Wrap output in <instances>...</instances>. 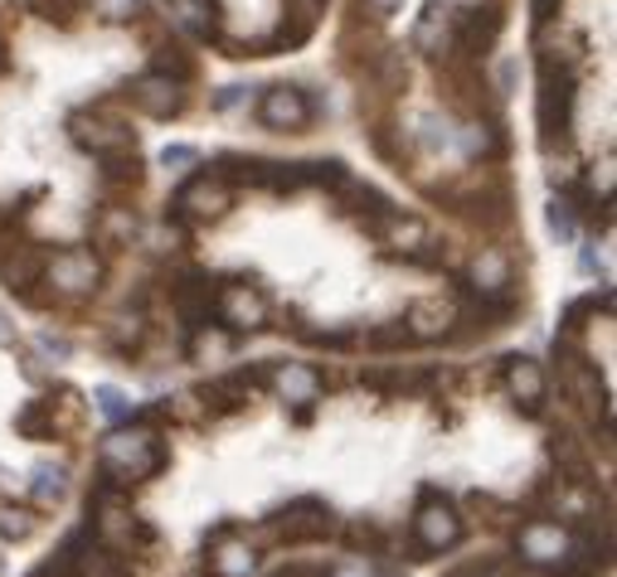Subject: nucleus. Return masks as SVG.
<instances>
[{
	"instance_id": "26",
	"label": "nucleus",
	"mask_w": 617,
	"mask_h": 577,
	"mask_svg": "<svg viewBox=\"0 0 617 577\" xmlns=\"http://www.w3.org/2000/svg\"><path fill=\"white\" fill-rule=\"evenodd\" d=\"M98 413H103L107 423H127V417H132V399L122 389H98Z\"/></svg>"
},
{
	"instance_id": "37",
	"label": "nucleus",
	"mask_w": 617,
	"mask_h": 577,
	"mask_svg": "<svg viewBox=\"0 0 617 577\" xmlns=\"http://www.w3.org/2000/svg\"><path fill=\"white\" fill-rule=\"evenodd\" d=\"M0 64H5V49H0Z\"/></svg>"
},
{
	"instance_id": "16",
	"label": "nucleus",
	"mask_w": 617,
	"mask_h": 577,
	"mask_svg": "<svg viewBox=\"0 0 617 577\" xmlns=\"http://www.w3.org/2000/svg\"><path fill=\"white\" fill-rule=\"evenodd\" d=\"M506 393L515 403L525 407V413H540V403H545V369L535 365V359H511L506 365Z\"/></svg>"
},
{
	"instance_id": "14",
	"label": "nucleus",
	"mask_w": 617,
	"mask_h": 577,
	"mask_svg": "<svg viewBox=\"0 0 617 577\" xmlns=\"http://www.w3.org/2000/svg\"><path fill=\"white\" fill-rule=\"evenodd\" d=\"M457 321V305L433 297V301H413L409 305V321H403V331H409L413 339H443L447 331H453Z\"/></svg>"
},
{
	"instance_id": "10",
	"label": "nucleus",
	"mask_w": 617,
	"mask_h": 577,
	"mask_svg": "<svg viewBox=\"0 0 617 577\" xmlns=\"http://www.w3.org/2000/svg\"><path fill=\"white\" fill-rule=\"evenodd\" d=\"M69 136L83 146V151H93V155L137 151L132 131L122 127V122H112V117H98V112H73V117H69Z\"/></svg>"
},
{
	"instance_id": "6",
	"label": "nucleus",
	"mask_w": 617,
	"mask_h": 577,
	"mask_svg": "<svg viewBox=\"0 0 617 577\" xmlns=\"http://www.w3.org/2000/svg\"><path fill=\"white\" fill-rule=\"evenodd\" d=\"M215 315H219L224 331L253 335L267 325V297L258 287H249V281H224L215 291Z\"/></svg>"
},
{
	"instance_id": "4",
	"label": "nucleus",
	"mask_w": 617,
	"mask_h": 577,
	"mask_svg": "<svg viewBox=\"0 0 617 577\" xmlns=\"http://www.w3.org/2000/svg\"><path fill=\"white\" fill-rule=\"evenodd\" d=\"M39 577H127V558L112 543H88V534H73L64 543V558L49 563Z\"/></svg>"
},
{
	"instance_id": "32",
	"label": "nucleus",
	"mask_w": 617,
	"mask_h": 577,
	"mask_svg": "<svg viewBox=\"0 0 617 577\" xmlns=\"http://www.w3.org/2000/svg\"><path fill=\"white\" fill-rule=\"evenodd\" d=\"M239 102H243V88H224V93L215 97V107H219V112H229V107H239Z\"/></svg>"
},
{
	"instance_id": "2",
	"label": "nucleus",
	"mask_w": 617,
	"mask_h": 577,
	"mask_svg": "<svg viewBox=\"0 0 617 577\" xmlns=\"http://www.w3.org/2000/svg\"><path fill=\"white\" fill-rule=\"evenodd\" d=\"M515 549H521V558L530 563V568H559V573H583L593 563L589 543L579 534H569L564 524H555V519H530V524H521V534H515Z\"/></svg>"
},
{
	"instance_id": "1",
	"label": "nucleus",
	"mask_w": 617,
	"mask_h": 577,
	"mask_svg": "<svg viewBox=\"0 0 617 577\" xmlns=\"http://www.w3.org/2000/svg\"><path fill=\"white\" fill-rule=\"evenodd\" d=\"M98 461H103V485L122 491V485L151 481L165 466V451H161V437L146 432V427H117L112 437H103Z\"/></svg>"
},
{
	"instance_id": "3",
	"label": "nucleus",
	"mask_w": 617,
	"mask_h": 577,
	"mask_svg": "<svg viewBox=\"0 0 617 577\" xmlns=\"http://www.w3.org/2000/svg\"><path fill=\"white\" fill-rule=\"evenodd\" d=\"M44 281H49L59 297L83 301L103 287V257L93 247H64V253L44 257Z\"/></svg>"
},
{
	"instance_id": "34",
	"label": "nucleus",
	"mask_w": 617,
	"mask_h": 577,
	"mask_svg": "<svg viewBox=\"0 0 617 577\" xmlns=\"http://www.w3.org/2000/svg\"><path fill=\"white\" fill-rule=\"evenodd\" d=\"M10 339H15V325H10L5 311H0V345H10Z\"/></svg>"
},
{
	"instance_id": "13",
	"label": "nucleus",
	"mask_w": 617,
	"mask_h": 577,
	"mask_svg": "<svg viewBox=\"0 0 617 577\" xmlns=\"http://www.w3.org/2000/svg\"><path fill=\"white\" fill-rule=\"evenodd\" d=\"M335 529V515L321 500H297L292 509H283V519H277V534L301 543V539H327Z\"/></svg>"
},
{
	"instance_id": "15",
	"label": "nucleus",
	"mask_w": 617,
	"mask_h": 577,
	"mask_svg": "<svg viewBox=\"0 0 617 577\" xmlns=\"http://www.w3.org/2000/svg\"><path fill=\"white\" fill-rule=\"evenodd\" d=\"M273 389L292 407H311L321 399V373L311 365H283V369H273Z\"/></svg>"
},
{
	"instance_id": "12",
	"label": "nucleus",
	"mask_w": 617,
	"mask_h": 577,
	"mask_svg": "<svg viewBox=\"0 0 617 577\" xmlns=\"http://www.w3.org/2000/svg\"><path fill=\"white\" fill-rule=\"evenodd\" d=\"M0 281H5L10 291H20V297L35 291V281H44V253L35 243H25V238L10 243L5 253H0Z\"/></svg>"
},
{
	"instance_id": "30",
	"label": "nucleus",
	"mask_w": 617,
	"mask_h": 577,
	"mask_svg": "<svg viewBox=\"0 0 617 577\" xmlns=\"http://www.w3.org/2000/svg\"><path fill=\"white\" fill-rule=\"evenodd\" d=\"M327 577H375V573H369V563H365V558H345V563H335V568H331Z\"/></svg>"
},
{
	"instance_id": "9",
	"label": "nucleus",
	"mask_w": 617,
	"mask_h": 577,
	"mask_svg": "<svg viewBox=\"0 0 617 577\" xmlns=\"http://www.w3.org/2000/svg\"><path fill=\"white\" fill-rule=\"evenodd\" d=\"M258 122L267 131H307L311 127V97L292 83H273L258 102Z\"/></svg>"
},
{
	"instance_id": "22",
	"label": "nucleus",
	"mask_w": 617,
	"mask_h": 577,
	"mask_svg": "<svg viewBox=\"0 0 617 577\" xmlns=\"http://www.w3.org/2000/svg\"><path fill=\"white\" fill-rule=\"evenodd\" d=\"M569 393L589 407L593 417H598V407H603V383H598V373L593 369H583V365H574V373H569Z\"/></svg>"
},
{
	"instance_id": "28",
	"label": "nucleus",
	"mask_w": 617,
	"mask_h": 577,
	"mask_svg": "<svg viewBox=\"0 0 617 577\" xmlns=\"http://www.w3.org/2000/svg\"><path fill=\"white\" fill-rule=\"evenodd\" d=\"M195 161H199L195 146H165V151H161V165L165 170H190Z\"/></svg>"
},
{
	"instance_id": "27",
	"label": "nucleus",
	"mask_w": 617,
	"mask_h": 577,
	"mask_svg": "<svg viewBox=\"0 0 617 577\" xmlns=\"http://www.w3.org/2000/svg\"><path fill=\"white\" fill-rule=\"evenodd\" d=\"M93 5H98V15L103 20H137L141 0H93Z\"/></svg>"
},
{
	"instance_id": "21",
	"label": "nucleus",
	"mask_w": 617,
	"mask_h": 577,
	"mask_svg": "<svg viewBox=\"0 0 617 577\" xmlns=\"http://www.w3.org/2000/svg\"><path fill=\"white\" fill-rule=\"evenodd\" d=\"M30 491H35V505H59L64 491H69V475H64V466H49V461H39V466H35V481H30Z\"/></svg>"
},
{
	"instance_id": "35",
	"label": "nucleus",
	"mask_w": 617,
	"mask_h": 577,
	"mask_svg": "<svg viewBox=\"0 0 617 577\" xmlns=\"http://www.w3.org/2000/svg\"><path fill=\"white\" fill-rule=\"evenodd\" d=\"M555 5H559V0H535V15L549 20V15H555Z\"/></svg>"
},
{
	"instance_id": "7",
	"label": "nucleus",
	"mask_w": 617,
	"mask_h": 577,
	"mask_svg": "<svg viewBox=\"0 0 617 577\" xmlns=\"http://www.w3.org/2000/svg\"><path fill=\"white\" fill-rule=\"evenodd\" d=\"M233 204V189L224 175H199L175 195V219L181 223H219Z\"/></svg>"
},
{
	"instance_id": "24",
	"label": "nucleus",
	"mask_w": 617,
	"mask_h": 577,
	"mask_svg": "<svg viewBox=\"0 0 617 577\" xmlns=\"http://www.w3.org/2000/svg\"><path fill=\"white\" fill-rule=\"evenodd\" d=\"M457 146H462V155H491L496 151V136H491V127H481V122H467L457 131Z\"/></svg>"
},
{
	"instance_id": "23",
	"label": "nucleus",
	"mask_w": 617,
	"mask_h": 577,
	"mask_svg": "<svg viewBox=\"0 0 617 577\" xmlns=\"http://www.w3.org/2000/svg\"><path fill=\"white\" fill-rule=\"evenodd\" d=\"M549 233H555L559 243H574L579 238V214L569 199H549Z\"/></svg>"
},
{
	"instance_id": "17",
	"label": "nucleus",
	"mask_w": 617,
	"mask_h": 577,
	"mask_svg": "<svg viewBox=\"0 0 617 577\" xmlns=\"http://www.w3.org/2000/svg\"><path fill=\"white\" fill-rule=\"evenodd\" d=\"M413 44H419L423 54H443L447 44H453V0H429L419 30H413Z\"/></svg>"
},
{
	"instance_id": "25",
	"label": "nucleus",
	"mask_w": 617,
	"mask_h": 577,
	"mask_svg": "<svg viewBox=\"0 0 617 577\" xmlns=\"http://www.w3.org/2000/svg\"><path fill=\"white\" fill-rule=\"evenodd\" d=\"M35 534V515L15 505H0V539H30Z\"/></svg>"
},
{
	"instance_id": "5",
	"label": "nucleus",
	"mask_w": 617,
	"mask_h": 577,
	"mask_svg": "<svg viewBox=\"0 0 617 577\" xmlns=\"http://www.w3.org/2000/svg\"><path fill=\"white\" fill-rule=\"evenodd\" d=\"M413 543L423 553H447L462 543V515H457V505L447 495L429 491L419 500V509H413Z\"/></svg>"
},
{
	"instance_id": "20",
	"label": "nucleus",
	"mask_w": 617,
	"mask_h": 577,
	"mask_svg": "<svg viewBox=\"0 0 617 577\" xmlns=\"http://www.w3.org/2000/svg\"><path fill=\"white\" fill-rule=\"evenodd\" d=\"M171 15L195 34H215L219 30V5L215 0H171Z\"/></svg>"
},
{
	"instance_id": "29",
	"label": "nucleus",
	"mask_w": 617,
	"mask_h": 577,
	"mask_svg": "<svg viewBox=\"0 0 617 577\" xmlns=\"http://www.w3.org/2000/svg\"><path fill=\"white\" fill-rule=\"evenodd\" d=\"M35 345H39V355H49V359H54V365H59V359H69V339L54 335V331H39Z\"/></svg>"
},
{
	"instance_id": "31",
	"label": "nucleus",
	"mask_w": 617,
	"mask_h": 577,
	"mask_svg": "<svg viewBox=\"0 0 617 577\" xmlns=\"http://www.w3.org/2000/svg\"><path fill=\"white\" fill-rule=\"evenodd\" d=\"M593 189H603V199L613 195V155H603L598 170H593Z\"/></svg>"
},
{
	"instance_id": "36",
	"label": "nucleus",
	"mask_w": 617,
	"mask_h": 577,
	"mask_svg": "<svg viewBox=\"0 0 617 577\" xmlns=\"http://www.w3.org/2000/svg\"><path fill=\"white\" fill-rule=\"evenodd\" d=\"M453 5H462V10H481V0H453Z\"/></svg>"
},
{
	"instance_id": "33",
	"label": "nucleus",
	"mask_w": 617,
	"mask_h": 577,
	"mask_svg": "<svg viewBox=\"0 0 617 577\" xmlns=\"http://www.w3.org/2000/svg\"><path fill=\"white\" fill-rule=\"evenodd\" d=\"M369 10H375V15H399V10H403V0H369Z\"/></svg>"
},
{
	"instance_id": "11",
	"label": "nucleus",
	"mask_w": 617,
	"mask_h": 577,
	"mask_svg": "<svg viewBox=\"0 0 617 577\" xmlns=\"http://www.w3.org/2000/svg\"><path fill=\"white\" fill-rule=\"evenodd\" d=\"M132 102L146 112V117H156V122H165V117H181L185 112V88H181V78H171V73H146L132 83Z\"/></svg>"
},
{
	"instance_id": "8",
	"label": "nucleus",
	"mask_w": 617,
	"mask_h": 577,
	"mask_svg": "<svg viewBox=\"0 0 617 577\" xmlns=\"http://www.w3.org/2000/svg\"><path fill=\"white\" fill-rule=\"evenodd\" d=\"M375 233H379V243L389 247L395 257H433L437 253V238H433V229L423 219H413V214H379L375 219Z\"/></svg>"
},
{
	"instance_id": "18",
	"label": "nucleus",
	"mask_w": 617,
	"mask_h": 577,
	"mask_svg": "<svg viewBox=\"0 0 617 577\" xmlns=\"http://www.w3.org/2000/svg\"><path fill=\"white\" fill-rule=\"evenodd\" d=\"M472 287L481 291V301L487 297H506V287H511V263L496 253V247H487V253L472 263Z\"/></svg>"
},
{
	"instance_id": "19",
	"label": "nucleus",
	"mask_w": 617,
	"mask_h": 577,
	"mask_svg": "<svg viewBox=\"0 0 617 577\" xmlns=\"http://www.w3.org/2000/svg\"><path fill=\"white\" fill-rule=\"evenodd\" d=\"M209 568H215V577H253L258 558L243 543H219V549H209Z\"/></svg>"
}]
</instances>
